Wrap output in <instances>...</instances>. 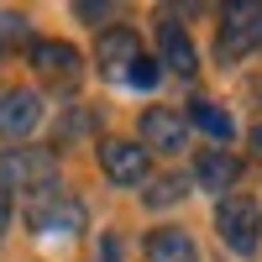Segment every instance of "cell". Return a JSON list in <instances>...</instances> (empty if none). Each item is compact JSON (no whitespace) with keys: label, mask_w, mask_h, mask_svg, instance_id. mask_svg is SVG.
I'll return each instance as SVG.
<instances>
[{"label":"cell","mask_w":262,"mask_h":262,"mask_svg":"<svg viewBox=\"0 0 262 262\" xmlns=\"http://www.w3.org/2000/svg\"><path fill=\"white\" fill-rule=\"evenodd\" d=\"M16 48H32V21L21 11H0V53H16Z\"/></svg>","instance_id":"cell-14"},{"label":"cell","mask_w":262,"mask_h":262,"mask_svg":"<svg viewBox=\"0 0 262 262\" xmlns=\"http://www.w3.org/2000/svg\"><path fill=\"white\" fill-rule=\"evenodd\" d=\"M58 179V158L48 147H6L0 152V189L16 194H42Z\"/></svg>","instance_id":"cell-1"},{"label":"cell","mask_w":262,"mask_h":262,"mask_svg":"<svg viewBox=\"0 0 262 262\" xmlns=\"http://www.w3.org/2000/svg\"><path fill=\"white\" fill-rule=\"evenodd\" d=\"M27 63L37 69V79H42V84H58V90H74L79 74H84L79 48H74V42H58V37H32Z\"/></svg>","instance_id":"cell-5"},{"label":"cell","mask_w":262,"mask_h":262,"mask_svg":"<svg viewBox=\"0 0 262 262\" xmlns=\"http://www.w3.org/2000/svg\"><path fill=\"white\" fill-rule=\"evenodd\" d=\"M100 168L111 184H142L147 179V152L142 142H126V137H105L100 142Z\"/></svg>","instance_id":"cell-7"},{"label":"cell","mask_w":262,"mask_h":262,"mask_svg":"<svg viewBox=\"0 0 262 262\" xmlns=\"http://www.w3.org/2000/svg\"><path fill=\"white\" fill-rule=\"evenodd\" d=\"M252 48H262V6L236 0V6L221 11V37H215V53H221V63H242Z\"/></svg>","instance_id":"cell-3"},{"label":"cell","mask_w":262,"mask_h":262,"mask_svg":"<svg viewBox=\"0 0 262 262\" xmlns=\"http://www.w3.org/2000/svg\"><path fill=\"white\" fill-rule=\"evenodd\" d=\"M252 152H257V163H262V126H252Z\"/></svg>","instance_id":"cell-19"},{"label":"cell","mask_w":262,"mask_h":262,"mask_svg":"<svg viewBox=\"0 0 262 262\" xmlns=\"http://www.w3.org/2000/svg\"><path fill=\"white\" fill-rule=\"evenodd\" d=\"M79 16H90V21H100V16H116V6H79Z\"/></svg>","instance_id":"cell-18"},{"label":"cell","mask_w":262,"mask_h":262,"mask_svg":"<svg viewBox=\"0 0 262 262\" xmlns=\"http://www.w3.org/2000/svg\"><path fill=\"white\" fill-rule=\"evenodd\" d=\"M215 231H221V242L236 252V257H252L257 242H262V210L252 194H226L221 205H215Z\"/></svg>","instance_id":"cell-2"},{"label":"cell","mask_w":262,"mask_h":262,"mask_svg":"<svg viewBox=\"0 0 262 262\" xmlns=\"http://www.w3.org/2000/svg\"><path fill=\"white\" fill-rule=\"evenodd\" d=\"M189 121L200 126V131H210L215 142H231V137H236V121H231L215 100H205V95H200V100H189Z\"/></svg>","instance_id":"cell-13"},{"label":"cell","mask_w":262,"mask_h":262,"mask_svg":"<svg viewBox=\"0 0 262 262\" xmlns=\"http://www.w3.org/2000/svg\"><path fill=\"white\" fill-rule=\"evenodd\" d=\"M184 179H173V173H168V179H158V184H152L147 189V205H173V200H184Z\"/></svg>","instance_id":"cell-15"},{"label":"cell","mask_w":262,"mask_h":262,"mask_svg":"<svg viewBox=\"0 0 262 262\" xmlns=\"http://www.w3.org/2000/svg\"><path fill=\"white\" fill-rule=\"evenodd\" d=\"M126 84H137V90H152V84H158V58H137V63H131V69H126Z\"/></svg>","instance_id":"cell-16"},{"label":"cell","mask_w":262,"mask_h":262,"mask_svg":"<svg viewBox=\"0 0 262 262\" xmlns=\"http://www.w3.org/2000/svg\"><path fill=\"white\" fill-rule=\"evenodd\" d=\"M184 152L189 147V121L168 105H147L142 111V152Z\"/></svg>","instance_id":"cell-6"},{"label":"cell","mask_w":262,"mask_h":262,"mask_svg":"<svg viewBox=\"0 0 262 262\" xmlns=\"http://www.w3.org/2000/svg\"><path fill=\"white\" fill-rule=\"evenodd\" d=\"M147 262H200V252H194L189 231L179 226H158L147 236Z\"/></svg>","instance_id":"cell-12"},{"label":"cell","mask_w":262,"mask_h":262,"mask_svg":"<svg viewBox=\"0 0 262 262\" xmlns=\"http://www.w3.org/2000/svg\"><path fill=\"white\" fill-rule=\"evenodd\" d=\"M42 121L37 90H0V142H21Z\"/></svg>","instance_id":"cell-8"},{"label":"cell","mask_w":262,"mask_h":262,"mask_svg":"<svg viewBox=\"0 0 262 262\" xmlns=\"http://www.w3.org/2000/svg\"><path fill=\"white\" fill-rule=\"evenodd\" d=\"M6 231H11V194L0 189V242H6Z\"/></svg>","instance_id":"cell-17"},{"label":"cell","mask_w":262,"mask_h":262,"mask_svg":"<svg viewBox=\"0 0 262 262\" xmlns=\"http://www.w3.org/2000/svg\"><path fill=\"white\" fill-rule=\"evenodd\" d=\"M236 179H242V158H236V152H226V147H210V152H200V158H194V184H200V189L226 194Z\"/></svg>","instance_id":"cell-11"},{"label":"cell","mask_w":262,"mask_h":262,"mask_svg":"<svg viewBox=\"0 0 262 262\" xmlns=\"http://www.w3.org/2000/svg\"><path fill=\"white\" fill-rule=\"evenodd\" d=\"M27 226L37 236H74V231H84V205L63 189H42L27 205Z\"/></svg>","instance_id":"cell-4"},{"label":"cell","mask_w":262,"mask_h":262,"mask_svg":"<svg viewBox=\"0 0 262 262\" xmlns=\"http://www.w3.org/2000/svg\"><path fill=\"white\" fill-rule=\"evenodd\" d=\"M142 58V42L131 27H111V32H100L95 42V63H100V74L105 79H126V69Z\"/></svg>","instance_id":"cell-9"},{"label":"cell","mask_w":262,"mask_h":262,"mask_svg":"<svg viewBox=\"0 0 262 262\" xmlns=\"http://www.w3.org/2000/svg\"><path fill=\"white\" fill-rule=\"evenodd\" d=\"M158 53H163V63H168L179 79H194V74H200V53H194L189 32H184L168 11H163V21H158Z\"/></svg>","instance_id":"cell-10"}]
</instances>
